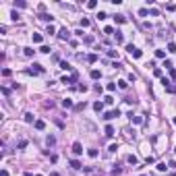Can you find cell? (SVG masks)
<instances>
[{
  "instance_id": "1",
  "label": "cell",
  "mask_w": 176,
  "mask_h": 176,
  "mask_svg": "<svg viewBox=\"0 0 176 176\" xmlns=\"http://www.w3.org/2000/svg\"><path fill=\"white\" fill-rule=\"evenodd\" d=\"M126 50H129V54H131L133 58H141V56H143V52L139 50V48H135V46H126Z\"/></svg>"
},
{
  "instance_id": "2",
  "label": "cell",
  "mask_w": 176,
  "mask_h": 176,
  "mask_svg": "<svg viewBox=\"0 0 176 176\" xmlns=\"http://www.w3.org/2000/svg\"><path fill=\"white\" fill-rule=\"evenodd\" d=\"M116 116H120V110H118V108L106 112V114H104V120H112V118H116Z\"/></svg>"
},
{
  "instance_id": "3",
  "label": "cell",
  "mask_w": 176,
  "mask_h": 176,
  "mask_svg": "<svg viewBox=\"0 0 176 176\" xmlns=\"http://www.w3.org/2000/svg\"><path fill=\"white\" fill-rule=\"evenodd\" d=\"M58 37H60V39H66V42H69V39H71V31H66V27H62V29L58 31Z\"/></svg>"
},
{
  "instance_id": "4",
  "label": "cell",
  "mask_w": 176,
  "mask_h": 176,
  "mask_svg": "<svg viewBox=\"0 0 176 176\" xmlns=\"http://www.w3.org/2000/svg\"><path fill=\"white\" fill-rule=\"evenodd\" d=\"M27 73H29V75H42V73H44V66H42V64H33V69H29Z\"/></svg>"
},
{
  "instance_id": "5",
  "label": "cell",
  "mask_w": 176,
  "mask_h": 176,
  "mask_svg": "<svg viewBox=\"0 0 176 176\" xmlns=\"http://www.w3.org/2000/svg\"><path fill=\"white\" fill-rule=\"evenodd\" d=\"M73 153H75V155L83 153V145H81V143H79V141H75V143H73Z\"/></svg>"
},
{
  "instance_id": "6",
  "label": "cell",
  "mask_w": 176,
  "mask_h": 176,
  "mask_svg": "<svg viewBox=\"0 0 176 176\" xmlns=\"http://www.w3.org/2000/svg\"><path fill=\"white\" fill-rule=\"evenodd\" d=\"M37 19H42V21H46V23H52V21H54V17H52V15H48V12H42Z\"/></svg>"
},
{
  "instance_id": "7",
  "label": "cell",
  "mask_w": 176,
  "mask_h": 176,
  "mask_svg": "<svg viewBox=\"0 0 176 176\" xmlns=\"http://www.w3.org/2000/svg\"><path fill=\"white\" fill-rule=\"evenodd\" d=\"M129 118H131V122H133V124H141V122H143V118H141V116H135L133 112L129 114Z\"/></svg>"
},
{
  "instance_id": "8",
  "label": "cell",
  "mask_w": 176,
  "mask_h": 176,
  "mask_svg": "<svg viewBox=\"0 0 176 176\" xmlns=\"http://www.w3.org/2000/svg\"><path fill=\"white\" fill-rule=\"evenodd\" d=\"M46 145H48V147H54V145H56V137H52V135H50V137L46 139Z\"/></svg>"
},
{
  "instance_id": "9",
  "label": "cell",
  "mask_w": 176,
  "mask_h": 176,
  "mask_svg": "<svg viewBox=\"0 0 176 176\" xmlns=\"http://www.w3.org/2000/svg\"><path fill=\"white\" fill-rule=\"evenodd\" d=\"M114 135H116L114 126H110V124H108V126H106V137H114Z\"/></svg>"
},
{
  "instance_id": "10",
  "label": "cell",
  "mask_w": 176,
  "mask_h": 176,
  "mask_svg": "<svg viewBox=\"0 0 176 176\" xmlns=\"http://www.w3.org/2000/svg\"><path fill=\"white\" fill-rule=\"evenodd\" d=\"M33 126H35L37 131H44V129H46V122H44V120H35V124H33Z\"/></svg>"
},
{
  "instance_id": "11",
  "label": "cell",
  "mask_w": 176,
  "mask_h": 176,
  "mask_svg": "<svg viewBox=\"0 0 176 176\" xmlns=\"http://www.w3.org/2000/svg\"><path fill=\"white\" fill-rule=\"evenodd\" d=\"M60 69H64V71H73V66L69 64L66 60H60Z\"/></svg>"
},
{
  "instance_id": "12",
  "label": "cell",
  "mask_w": 176,
  "mask_h": 176,
  "mask_svg": "<svg viewBox=\"0 0 176 176\" xmlns=\"http://www.w3.org/2000/svg\"><path fill=\"white\" fill-rule=\"evenodd\" d=\"M126 162H129V164H133V166H135V164H139V159H137V155H133V153H131L129 157H126Z\"/></svg>"
},
{
  "instance_id": "13",
  "label": "cell",
  "mask_w": 176,
  "mask_h": 176,
  "mask_svg": "<svg viewBox=\"0 0 176 176\" xmlns=\"http://www.w3.org/2000/svg\"><path fill=\"white\" fill-rule=\"evenodd\" d=\"M71 168L79 170V168H83V166H81V162H79V159H71Z\"/></svg>"
},
{
  "instance_id": "14",
  "label": "cell",
  "mask_w": 176,
  "mask_h": 176,
  "mask_svg": "<svg viewBox=\"0 0 176 176\" xmlns=\"http://www.w3.org/2000/svg\"><path fill=\"white\" fill-rule=\"evenodd\" d=\"M25 122H33L35 124V116L31 114V112H27V114H25Z\"/></svg>"
},
{
  "instance_id": "15",
  "label": "cell",
  "mask_w": 176,
  "mask_h": 176,
  "mask_svg": "<svg viewBox=\"0 0 176 176\" xmlns=\"http://www.w3.org/2000/svg\"><path fill=\"white\" fill-rule=\"evenodd\" d=\"M93 110H95V112H102V110H104V102H95V104H93Z\"/></svg>"
},
{
  "instance_id": "16",
  "label": "cell",
  "mask_w": 176,
  "mask_h": 176,
  "mask_svg": "<svg viewBox=\"0 0 176 176\" xmlns=\"http://www.w3.org/2000/svg\"><path fill=\"white\" fill-rule=\"evenodd\" d=\"M62 108H73V100H71V98L62 100Z\"/></svg>"
},
{
  "instance_id": "17",
  "label": "cell",
  "mask_w": 176,
  "mask_h": 176,
  "mask_svg": "<svg viewBox=\"0 0 176 176\" xmlns=\"http://www.w3.org/2000/svg\"><path fill=\"white\" fill-rule=\"evenodd\" d=\"M73 81H75L73 77H62V79H60V83H64V85H71Z\"/></svg>"
},
{
  "instance_id": "18",
  "label": "cell",
  "mask_w": 176,
  "mask_h": 176,
  "mask_svg": "<svg viewBox=\"0 0 176 176\" xmlns=\"http://www.w3.org/2000/svg\"><path fill=\"white\" fill-rule=\"evenodd\" d=\"M23 54L31 58V56H33V54H35V50H31V48H23Z\"/></svg>"
},
{
  "instance_id": "19",
  "label": "cell",
  "mask_w": 176,
  "mask_h": 176,
  "mask_svg": "<svg viewBox=\"0 0 176 176\" xmlns=\"http://www.w3.org/2000/svg\"><path fill=\"white\" fill-rule=\"evenodd\" d=\"M114 21H116V23H126V17H124V15H116Z\"/></svg>"
},
{
  "instance_id": "20",
  "label": "cell",
  "mask_w": 176,
  "mask_h": 176,
  "mask_svg": "<svg viewBox=\"0 0 176 176\" xmlns=\"http://www.w3.org/2000/svg\"><path fill=\"white\" fill-rule=\"evenodd\" d=\"M124 42V35H122V31H116V44H122Z\"/></svg>"
},
{
  "instance_id": "21",
  "label": "cell",
  "mask_w": 176,
  "mask_h": 176,
  "mask_svg": "<svg viewBox=\"0 0 176 176\" xmlns=\"http://www.w3.org/2000/svg\"><path fill=\"white\" fill-rule=\"evenodd\" d=\"M87 62H91V64H93V62H98V54H89L87 56Z\"/></svg>"
},
{
  "instance_id": "22",
  "label": "cell",
  "mask_w": 176,
  "mask_h": 176,
  "mask_svg": "<svg viewBox=\"0 0 176 176\" xmlns=\"http://www.w3.org/2000/svg\"><path fill=\"white\" fill-rule=\"evenodd\" d=\"M166 170H168V166H166L164 162H159V164H157V172H166Z\"/></svg>"
},
{
  "instance_id": "23",
  "label": "cell",
  "mask_w": 176,
  "mask_h": 176,
  "mask_svg": "<svg viewBox=\"0 0 176 176\" xmlns=\"http://www.w3.org/2000/svg\"><path fill=\"white\" fill-rule=\"evenodd\" d=\"M89 75H91V79H100V77H102V73H100V71H95V69H93Z\"/></svg>"
},
{
  "instance_id": "24",
  "label": "cell",
  "mask_w": 176,
  "mask_h": 176,
  "mask_svg": "<svg viewBox=\"0 0 176 176\" xmlns=\"http://www.w3.org/2000/svg\"><path fill=\"white\" fill-rule=\"evenodd\" d=\"M33 44H42V35L39 33H33Z\"/></svg>"
},
{
  "instance_id": "25",
  "label": "cell",
  "mask_w": 176,
  "mask_h": 176,
  "mask_svg": "<svg viewBox=\"0 0 176 176\" xmlns=\"http://www.w3.org/2000/svg\"><path fill=\"white\" fill-rule=\"evenodd\" d=\"M104 104H114V98H112V95H106V98H104Z\"/></svg>"
},
{
  "instance_id": "26",
  "label": "cell",
  "mask_w": 176,
  "mask_h": 176,
  "mask_svg": "<svg viewBox=\"0 0 176 176\" xmlns=\"http://www.w3.org/2000/svg\"><path fill=\"white\" fill-rule=\"evenodd\" d=\"M155 56H157V58H166V52H164V50H155Z\"/></svg>"
},
{
  "instance_id": "27",
  "label": "cell",
  "mask_w": 176,
  "mask_h": 176,
  "mask_svg": "<svg viewBox=\"0 0 176 176\" xmlns=\"http://www.w3.org/2000/svg\"><path fill=\"white\" fill-rule=\"evenodd\" d=\"M87 155H89V157H98V149H89Z\"/></svg>"
},
{
  "instance_id": "28",
  "label": "cell",
  "mask_w": 176,
  "mask_h": 176,
  "mask_svg": "<svg viewBox=\"0 0 176 176\" xmlns=\"http://www.w3.org/2000/svg\"><path fill=\"white\" fill-rule=\"evenodd\" d=\"M10 17H12V21H19V17H21V15H19L17 10H12V12H10Z\"/></svg>"
},
{
  "instance_id": "29",
  "label": "cell",
  "mask_w": 176,
  "mask_h": 176,
  "mask_svg": "<svg viewBox=\"0 0 176 176\" xmlns=\"http://www.w3.org/2000/svg\"><path fill=\"white\" fill-rule=\"evenodd\" d=\"M39 52H44V54H50V46H42V48H39Z\"/></svg>"
},
{
  "instance_id": "30",
  "label": "cell",
  "mask_w": 176,
  "mask_h": 176,
  "mask_svg": "<svg viewBox=\"0 0 176 176\" xmlns=\"http://www.w3.org/2000/svg\"><path fill=\"white\" fill-rule=\"evenodd\" d=\"M147 15H149L147 8H141V10H139V17H147Z\"/></svg>"
},
{
  "instance_id": "31",
  "label": "cell",
  "mask_w": 176,
  "mask_h": 176,
  "mask_svg": "<svg viewBox=\"0 0 176 176\" xmlns=\"http://www.w3.org/2000/svg\"><path fill=\"white\" fill-rule=\"evenodd\" d=\"M104 33H106V35H112V33H114V27H106Z\"/></svg>"
},
{
  "instance_id": "32",
  "label": "cell",
  "mask_w": 176,
  "mask_h": 176,
  "mask_svg": "<svg viewBox=\"0 0 176 176\" xmlns=\"http://www.w3.org/2000/svg\"><path fill=\"white\" fill-rule=\"evenodd\" d=\"M83 42L89 46V44H93V37H91V35H85V37H83Z\"/></svg>"
},
{
  "instance_id": "33",
  "label": "cell",
  "mask_w": 176,
  "mask_h": 176,
  "mask_svg": "<svg viewBox=\"0 0 176 176\" xmlns=\"http://www.w3.org/2000/svg\"><path fill=\"white\" fill-rule=\"evenodd\" d=\"M10 75H12L10 69H2V77H10Z\"/></svg>"
},
{
  "instance_id": "34",
  "label": "cell",
  "mask_w": 176,
  "mask_h": 176,
  "mask_svg": "<svg viewBox=\"0 0 176 176\" xmlns=\"http://www.w3.org/2000/svg\"><path fill=\"white\" fill-rule=\"evenodd\" d=\"M106 17H108V15H106V12H104V10H100V12H98V19H100V21H104V19H106Z\"/></svg>"
},
{
  "instance_id": "35",
  "label": "cell",
  "mask_w": 176,
  "mask_h": 176,
  "mask_svg": "<svg viewBox=\"0 0 176 176\" xmlns=\"http://www.w3.org/2000/svg\"><path fill=\"white\" fill-rule=\"evenodd\" d=\"M168 52H176V44H172V42L168 44Z\"/></svg>"
},
{
  "instance_id": "36",
  "label": "cell",
  "mask_w": 176,
  "mask_h": 176,
  "mask_svg": "<svg viewBox=\"0 0 176 176\" xmlns=\"http://www.w3.org/2000/svg\"><path fill=\"white\" fill-rule=\"evenodd\" d=\"M118 87H120V89H126V87H129V83H126V81H118Z\"/></svg>"
},
{
  "instance_id": "37",
  "label": "cell",
  "mask_w": 176,
  "mask_h": 176,
  "mask_svg": "<svg viewBox=\"0 0 176 176\" xmlns=\"http://www.w3.org/2000/svg\"><path fill=\"white\" fill-rule=\"evenodd\" d=\"M46 33H50V35H52V33H56V29H54L52 25H48V29H46Z\"/></svg>"
},
{
  "instance_id": "38",
  "label": "cell",
  "mask_w": 176,
  "mask_h": 176,
  "mask_svg": "<svg viewBox=\"0 0 176 176\" xmlns=\"http://www.w3.org/2000/svg\"><path fill=\"white\" fill-rule=\"evenodd\" d=\"M81 27H89V19L83 17V19H81Z\"/></svg>"
},
{
  "instance_id": "39",
  "label": "cell",
  "mask_w": 176,
  "mask_h": 176,
  "mask_svg": "<svg viewBox=\"0 0 176 176\" xmlns=\"http://www.w3.org/2000/svg\"><path fill=\"white\" fill-rule=\"evenodd\" d=\"M116 149H118V145H116V143H112V145H110V147H108V151H112V153H114V151H116Z\"/></svg>"
},
{
  "instance_id": "40",
  "label": "cell",
  "mask_w": 176,
  "mask_h": 176,
  "mask_svg": "<svg viewBox=\"0 0 176 176\" xmlns=\"http://www.w3.org/2000/svg\"><path fill=\"white\" fill-rule=\"evenodd\" d=\"M98 6V2H95V0H91V2H87V8H95Z\"/></svg>"
},
{
  "instance_id": "41",
  "label": "cell",
  "mask_w": 176,
  "mask_h": 176,
  "mask_svg": "<svg viewBox=\"0 0 176 176\" xmlns=\"http://www.w3.org/2000/svg\"><path fill=\"white\" fill-rule=\"evenodd\" d=\"M108 56H110V58H116L118 54H116V50H108Z\"/></svg>"
},
{
  "instance_id": "42",
  "label": "cell",
  "mask_w": 176,
  "mask_h": 176,
  "mask_svg": "<svg viewBox=\"0 0 176 176\" xmlns=\"http://www.w3.org/2000/svg\"><path fill=\"white\" fill-rule=\"evenodd\" d=\"M164 66H166V69H168V71H170V69H172V66H174V64H172V62H170V60H164Z\"/></svg>"
},
{
  "instance_id": "43",
  "label": "cell",
  "mask_w": 176,
  "mask_h": 176,
  "mask_svg": "<svg viewBox=\"0 0 176 176\" xmlns=\"http://www.w3.org/2000/svg\"><path fill=\"white\" fill-rule=\"evenodd\" d=\"M106 89H108V91H114V89H116V83H108Z\"/></svg>"
},
{
  "instance_id": "44",
  "label": "cell",
  "mask_w": 176,
  "mask_h": 176,
  "mask_svg": "<svg viewBox=\"0 0 176 176\" xmlns=\"http://www.w3.org/2000/svg\"><path fill=\"white\" fill-rule=\"evenodd\" d=\"M120 172H122V168H120V166H116L114 170H112V174H114V176H116V174H120Z\"/></svg>"
},
{
  "instance_id": "45",
  "label": "cell",
  "mask_w": 176,
  "mask_h": 176,
  "mask_svg": "<svg viewBox=\"0 0 176 176\" xmlns=\"http://www.w3.org/2000/svg\"><path fill=\"white\" fill-rule=\"evenodd\" d=\"M15 6H19V8H25V2H23V0H19V2H15Z\"/></svg>"
},
{
  "instance_id": "46",
  "label": "cell",
  "mask_w": 176,
  "mask_h": 176,
  "mask_svg": "<svg viewBox=\"0 0 176 176\" xmlns=\"http://www.w3.org/2000/svg\"><path fill=\"white\" fill-rule=\"evenodd\" d=\"M153 75L155 77H162V69H153Z\"/></svg>"
},
{
  "instance_id": "47",
  "label": "cell",
  "mask_w": 176,
  "mask_h": 176,
  "mask_svg": "<svg viewBox=\"0 0 176 176\" xmlns=\"http://www.w3.org/2000/svg\"><path fill=\"white\" fill-rule=\"evenodd\" d=\"M77 89H79V91H87V89H89V87H87V85H83V83H81V85H79V87H77Z\"/></svg>"
},
{
  "instance_id": "48",
  "label": "cell",
  "mask_w": 176,
  "mask_h": 176,
  "mask_svg": "<svg viewBox=\"0 0 176 176\" xmlns=\"http://www.w3.org/2000/svg\"><path fill=\"white\" fill-rule=\"evenodd\" d=\"M170 77H172V79H176V71H174V69H170Z\"/></svg>"
},
{
  "instance_id": "49",
  "label": "cell",
  "mask_w": 176,
  "mask_h": 176,
  "mask_svg": "<svg viewBox=\"0 0 176 176\" xmlns=\"http://www.w3.org/2000/svg\"><path fill=\"white\" fill-rule=\"evenodd\" d=\"M0 176H8V172H6V170H2V172H0Z\"/></svg>"
},
{
  "instance_id": "50",
  "label": "cell",
  "mask_w": 176,
  "mask_h": 176,
  "mask_svg": "<svg viewBox=\"0 0 176 176\" xmlns=\"http://www.w3.org/2000/svg\"><path fill=\"white\" fill-rule=\"evenodd\" d=\"M50 176H60V174H58V172H52V174H50Z\"/></svg>"
},
{
  "instance_id": "51",
  "label": "cell",
  "mask_w": 176,
  "mask_h": 176,
  "mask_svg": "<svg viewBox=\"0 0 176 176\" xmlns=\"http://www.w3.org/2000/svg\"><path fill=\"white\" fill-rule=\"evenodd\" d=\"M174 124H176V116H174Z\"/></svg>"
},
{
  "instance_id": "52",
  "label": "cell",
  "mask_w": 176,
  "mask_h": 176,
  "mask_svg": "<svg viewBox=\"0 0 176 176\" xmlns=\"http://www.w3.org/2000/svg\"><path fill=\"white\" fill-rule=\"evenodd\" d=\"M37 176H42V174H37Z\"/></svg>"
},
{
  "instance_id": "53",
  "label": "cell",
  "mask_w": 176,
  "mask_h": 176,
  "mask_svg": "<svg viewBox=\"0 0 176 176\" xmlns=\"http://www.w3.org/2000/svg\"><path fill=\"white\" fill-rule=\"evenodd\" d=\"M174 151H176V149H174Z\"/></svg>"
}]
</instances>
